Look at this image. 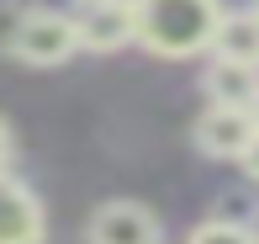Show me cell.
I'll return each mask as SVG.
<instances>
[{"instance_id": "6da1fadb", "label": "cell", "mask_w": 259, "mask_h": 244, "mask_svg": "<svg viewBox=\"0 0 259 244\" xmlns=\"http://www.w3.org/2000/svg\"><path fill=\"white\" fill-rule=\"evenodd\" d=\"M138 48L159 59L206 53L222 21V0H138Z\"/></svg>"}, {"instance_id": "7a4b0ae2", "label": "cell", "mask_w": 259, "mask_h": 244, "mask_svg": "<svg viewBox=\"0 0 259 244\" xmlns=\"http://www.w3.org/2000/svg\"><path fill=\"white\" fill-rule=\"evenodd\" d=\"M74 53H79L74 16H64V11H32V16H27V32H21V43H16V59L21 64L53 69L64 59H74Z\"/></svg>"}, {"instance_id": "3957f363", "label": "cell", "mask_w": 259, "mask_h": 244, "mask_svg": "<svg viewBox=\"0 0 259 244\" xmlns=\"http://www.w3.org/2000/svg\"><path fill=\"white\" fill-rule=\"evenodd\" d=\"M259 122L249 107H222V101H211V107L196 117V149L211 159H243L254 144Z\"/></svg>"}, {"instance_id": "277c9868", "label": "cell", "mask_w": 259, "mask_h": 244, "mask_svg": "<svg viewBox=\"0 0 259 244\" xmlns=\"http://www.w3.org/2000/svg\"><path fill=\"white\" fill-rule=\"evenodd\" d=\"M85 239L90 244H164V228H159L154 207H143V202H101L90 213Z\"/></svg>"}, {"instance_id": "5b68a950", "label": "cell", "mask_w": 259, "mask_h": 244, "mask_svg": "<svg viewBox=\"0 0 259 244\" xmlns=\"http://www.w3.org/2000/svg\"><path fill=\"white\" fill-rule=\"evenodd\" d=\"M74 27H79V48L116 53V48H127V43H138V11L122 6V0H85Z\"/></svg>"}, {"instance_id": "8992f818", "label": "cell", "mask_w": 259, "mask_h": 244, "mask_svg": "<svg viewBox=\"0 0 259 244\" xmlns=\"http://www.w3.org/2000/svg\"><path fill=\"white\" fill-rule=\"evenodd\" d=\"M42 234H48V218L37 191L0 170V244H42Z\"/></svg>"}, {"instance_id": "52a82bcc", "label": "cell", "mask_w": 259, "mask_h": 244, "mask_svg": "<svg viewBox=\"0 0 259 244\" xmlns=\"http://www.w3.org/2000/svg\"><path fill=\"white\" fill-rule=\"evenodd\" d=\"M211 53L259 69V11H222L217 38H211Z\"/></svg>"}, {"instance_id": "ba28073f", "label": "cell", "mask_w": 259, "mask_h": 244, "mask_svg": "<svg viewBox=\"0 0 259 244\" xmlns=\"http://www.w3.org/2000/svg\"><path fill=\"white\" fill-rule=\"evenodd\" d=\"M206 96L222 101V107H254L259 69L254 64H233V59H211V69H206Z\"/></svg>"}, {"instance_id": "9c48e42d", "label": "cell", "mask_w": 259, "mask_h": 244, "mask_svg": "<svg viewBox=\"0 0 259 244\" xmlns=\"http://www.w3.org/2000/svg\"><path fill=\"white\" fill-rule=\"evenodd\" d=\"M27 0H0V59H16V43H21V32H27Z\"/></svg>"}, {"instance_id": "30bf717a", "label": "cell", "mask_w": 259, "mask_h": 244, "mask_svg": "<svg viewBox=\"0 0 259 244\" xmlns=\"http://www.w3.org/2000/svg\"><path fill=\"white\" fill-rule=\"evenodd\" d=\"M259 213V202L249 191H222L217 202H211V218H217V223H238V228H249V218Z\"/></svg>"}, {"instance_id": "8fae6325", "label": "cell", "mask_w": 259, "mask_h": 244, "mask_svg": "<svg viewBox=\"0 0 259 244\" xmlns=\"http://www.w3.org/2000/svg\"><path fill=\"white\" fill-rule=\"evenodd\" d=\"M185 244H254V239H249V228H238V223H217V218H206Z\"/></svg>"}, {"instance_id": "7c38bea8", "label": "cell", "mask_w": 259, "mask_h": 244, "mask_svg": "<svg viewBox=\"0 0 259 244\" xmlns=\"http://www.w3.org/2000/svg\"><path fill=\"white\" fill-rule=\"evenodd\" d=\"M11 149H16V144H11V122H6V117H0V170H6V165H11Z\"/></svg>"}, {"instance_id": "4fadbf2b", "label": "cell", "mask_w": 259, "mask_h": 244, "mask_svg": "<svg viewBox=\"0 0 259 244\" xmlns=\"http://www.w3.org/2000/svg\"><path fill=\"white\" fill-rule=\"evenodd\" d=\"M243 170L259 181V133H254V144H249V154H243Z\"/></svg>"}, {"instance_id": "5bb4252c", "label": "cell", "mask_w": 259, "mask_h": 244, "mask_svg": "<svg viewBox=\"0 0 259 244\" xmlns=\"http://www.w3.org/2000/svg\"><path fill=\"white\" fill-rule=\"evenodd\" d=\"M249 239H254V244H259V213H254V218H249Z\"/></svg>"}, {"instance_id": "9a60e30c", "label": "cell", "mask_w": 259, "mask_h": 244, "mask_svg": "<svg viewBox=\"0 0 259 244\" xmlns=\"http://www.w3.org/2000/svg\"><path fill=\"white\" fill-rule=\"evenodd\" d=\"M249 112H254V122H259V96H254V107H249Z\"/></svg>"}, {"instance_id": "2e32d148", "label": "cell", "mask_w": 259, "mask_h": 244, "mask_svg": "<svg viewBox=\"0 0 259 244\" xmlns=\"http://www.w3.org/2000/svg\"><path fill=\"white\" fill-rule=\"evenodd\" d=\"M122 6H138V0H122Z\"/></svg>"}, {"instance_id": "e0dca14e", "label": "cell", "mask_w": 259, "mask_h": 244, "mask_svg": "<svg viewBox=\"0 0 259 244\" xmlns=\"http://www.w3.org/2000/svg\"><path fill=\"white\" fill-rule=\"evenodd\" d=\"M254 11H259V6H254Z\"/></svg>"}]
</instances>
